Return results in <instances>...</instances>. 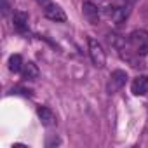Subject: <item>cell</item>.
Here are the masks:
<instances>
[{"label": "cell", "instance_id": "cell-8", "mask_svg": "<svg viewBox=\"0 0 148 148\" xmlns=\"http://www.w3.org/2000/svg\"><path fill=\"white\" fill-rule=\"evenodd\" d=\"M131 92L134 96L148 94V77H136L131 84Z\"/></svg>", "mask_w": 148, "mask_h": 148}, {"label": "cell", "instance_id": "cell-13", "mask_svg": "<svg viewBox=\"0 0 148 148\" xmlns=\"http://www.w3.org/2000/svg\"><path fill=\"white\" fill-rule=\"evenodd\" d=\"M127 2H129V4H136V2H138V0H127Z\"/></svg>", "mask_w": 148, "mask_h": 148}, {"label": "cell", "instance_id": "cell-2", "mask_svg": "<svg viewBox=\"0 0 148 148\" xmlns=\"http://www.w3.org/2000/svg\"><path fill=\"white\" fill-rule=\"evenodd\" d=\"M87 47H89V56H91L92 64H94L96 68H103L105 63H106V54H105L101 44H99L96 38L89 37V38H87Z\"/></svg>", "mask_w": 148, "mask_h": 148}, {"label": "cell", "instance_id": "cell-6", "mask_svg": "<svg viewBox=\"0 0 148 148\" xmlns=\"http://www.w3.org/2000/svg\"><path fill=\"white\" fill-rule=\"evenodd\" d=\"M82 12H84V18H86L91 25H98L99 19H101L99 9H98L92 2H84V4H82Z\"/></svg>", "mask_w": 148, "mask_h": 148}, {"label": "cell", "instance_id": "cell-7", "mask_svg": "<svg viewBox=\"0 0 148 148\" xmlns=\"http://www.w3.org/2000/svg\"><path fill=\"white\" fill-rule=\"evenodd\" d=\"M37 115H38V119H40V122H42L44 125H47V127L56 125V115H54V112H52L51 108H47V106H38V108H37Z\"/></svg>", "mask_w": 148, "mask_h": 148}, {"label": "cell", "instance_id": "cell-11", "mask_svg": "<svg viewBox=\"0 0 148 148\" xmlns=\"http://www.w3.org/2000/svg\"><path fill=\"white\" fill-rule=\"evenodd\" d=\"M23 66H25V63H23V58L19 54H12L9 58V70L11 71H14V73L23 71Z\"/></svg>", "mask_w": 148, "mask_h": 148}, {"label": "cell", "instance_id": "cell-10", "mask_svg": "<svg viewBox=\"0 0 148 148\" xmlns=\"http://www.w3.org/2000/svg\"><path fill=\"white\" fill-rule=\"evenodd\" d=\"M38 66L33 63V61H28V63H25V66H23V77L25 79H28V80H35V79H38Z\"/></svg>", "mask_w": 148, "mask_h": 148}, {"label": "cell", "instance_id": "cell-9", "mask_svg": "<svg viewBox=\"0 0 148 148\" xmlns=\"http://www.w3.org/2000/svg\"><path fill=\"white\" fill-rule=\"evenodd\" d=\"M12 23L19 32H25L28 28V14L23 12V11H16L14 16H12Z\"/></svg>", "mask_w": 148, "mask_h": 148}, {"label": "cell", "instance_id": "cell-5", "mask_svg": "<svg viewBox=\"0 0 148 148\" xmlns=\"http://www.w3.org/2000/svg\"><path fill=\"white\" fill-rule=\"evenodd\" d=\"M44 14H45L47 19L56 21V23H64V21H66V14H64V11H63L58 4H54V2H51L49 5L44 7Z\"/></svg>", "mask_w": 148, "mask_h": 148}, {"label": "cell", "instance_id": "cell-12", "mask_svg": "<svg viewBox=\"0 0 148 148\" xmlns=\"http://www.w3.org/2000/svg\"><path fill=\"white\" fill-rule=\"evenodd\" d=\"M37 2H38V5L44 9L45 5H49V4H51V0H37Z\"/></svg>", "mask_w": 148, "mask_h": 148}, {"label": "cell", "instance_id": "cell-1", "mask_svg": "<svg viewBox=\"0 0 148 148\" xmlns=\"http://www.w3.org/2000/svg\"><path fill=\"white\" fill-rule=\"evenodd\" d=\"M127 42L131 45V49L139 54V56H146L148 54V32L146 30H134L129 33Z\"/></svg>", "mask_w": 148, "mask_h": 148}, {"label": "cell", "instance_id": "cell-4", "mask_svg": "<svg viewBox=\"0 0 148 148\" xmlns=\"http://www.w3.org/2000/svg\"><path fill=\"white\" fill-rule=\"evenodd\" d=\"M127 82V73L122 71V70H115L112 71V75H110V80H108V86H106V91L110 94H115L117 91H120Z\"/></svg>", "mask_w": 148, "mask_h": 148}, {"label": "cell", "instance_id": "cell-3", "mask_svg": "<svg viewBox=\"0 0 148 148\" xmlns=\"http://www.w3.org/2000/svg\"><path fill=\"white\" fill-rule=\"evenodd\" d=\"M131 5L132 4H125V5H108L106 7V16L112 18L115 21V25H122L127 18H129V12H131Z\"/></svg>", "mask_w": 148, "mask_h": 148}]
</instances>
